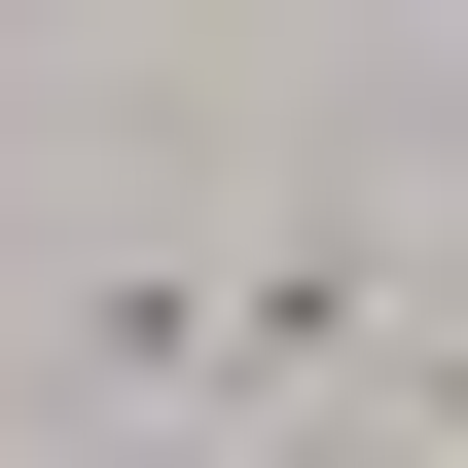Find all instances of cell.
<instances>
[{
  "mask_svg": "<svg viewBox=\"0 0 468 468\" xmlns=\"http://www.w3.org/2000/svg\"><path fill=\"white\" fill-rule=\"evenodd\" d=\"M252 468H360V432H252Z\"/></svg>",
  "mask_w": 468,
  "mask_h": 468,
  "instance_id": "1",
  "label": "cell"
}]
</instances>
